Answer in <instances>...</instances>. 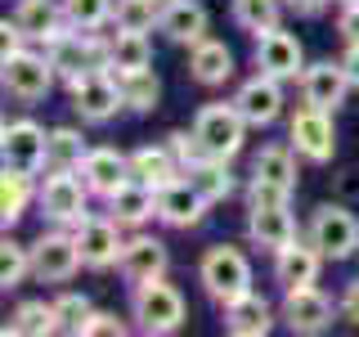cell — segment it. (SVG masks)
Wrapping results in <instances>:
<instances>
[{"mask_svg": "<svg viewBox=\"0 0 359 337\" xmlns=\"http://www.w3.org/2000/svg\"><path fill=\"white\" fill-rule=\"evenodd\" d=\"M54 315H59V333L81 337L86 333V319L95 315V306H90L86 292H59V297H54Z\"/></svg>", "mask_w": 359, "mask_h": 337, "instance_id": "obj_38", "label": "cell"}, {"mask_svg": "<svg viewBox=\"0 0 359 337\" xmlns=\"http://www.w3.org/2000/svg\"><path fill=\"white\" fill-rule=\"evenodd\" d=\"M292 239H301L292 202H247V243L252 247L278 252V247H287Z\"/></svg>", "mask_w": 359, "mask_h": 337, "instance_id": "obj_14", "label": "cell"}, {"mask_svg": "<svg viewBox=\"0 0 359 337\" xmlns=\"http://www.w3.org/2000/svg\"><path fill=\"white\" fill-rule=\"evenodd\" d=\"M130 329H135V324H126L121 315H112V310H95V315L86 319V333H81V337H126Z\"/></svg>", "mask_w": 359, "mask_h": 337, "instance_id": "obj_40", "label": "cell"}, {"mask_svg": "<svg viewBox=\"0 0 359 337\" xmlns=\"http://www.w3.org/2000/svg\"><path fill=\"white\" fill-rule=\"evenodd\" d=\"M247 202H292V194L274 185H261V180H247Z\"/></svg>", "mask_w": 359, "mask_h": 337, "instance_id": "obj_43", "label": "cell"}, {"mask_svg": "<svg viewBox=\"0 0 359 337\" xmlns=\"http://www.w3.org/2000/svg\"><path fill=\"white\" fill-rule=\"evenodd\" d=\"M27 37H22V27H18V22L14 18H5V22H0V59H9V54H18V50H27Z\"/></svg>", "mask_w": 359, "mask_h": 337, "instance_id": "obj_42", "label": "cell"}, {"mask_svg": "<svg viewBox=\"0 0 359 337\" xmlns=\"http://www.w3.org/2000/svg\"><path fill=\"white\" fill-rule=\"evenodd\" d=\"M247 117L238 112V104H202L198 117H194V135L202 140V149H207V157H224V162H233V157L243 153L247 144Z\"/></svg>", "mask_w": 359, "mask_h": 337, "instance_id": "obj_6", "label": "cell"}, {"mask_svg": "<svg viewBox=\"0 0 359 337\" xmlns=\"http://www.w3.org/2000/svg\"><path fill=\"white\" fill-rule=\"evenodd\" d=\"M157 18H162V0H117L112 27H121V32H157Z\"/></svg>", "mask_w": 359, "mask_h": 337, "instance_id": "obj_37", "label": "cell"}, {"mask_svg": "<svg viewBox=\"0 0 359 337\" xmlns=\"http://www.w3.org/2000/svg\"><path fill=\"white\" fill-rule=\"evenodd\" d=\"M252 41H256L252 45L256 72L278 77V81H301V72H306V50H301V41L292 37V32L269 27V32H256Z\"/></svg>", "mask_w": 359, "mask_h": 337, "instance_id": "obj_13", "label": "cell"}, {"mask_svg": "<svg viewBox=\"0 0 359 337\" xmlns=\"http://www.w3.org/2000/svg\"><path fill=\"white\" fill-rule=\"evenodd\" d=\"M189 77L202 86V90H220L233 81V50L224 41H211L202 37L198 45H189Z\"/></svg>", "mask_w": 359, "mask_h": 337, "instance_id": "obj_22", "label": "cell"}, {"mask_svg": "<svg viewBox=\"0 0 359 337\" xmlns=\"http://www.w3.org/2000/svg\"><path fill=\"white\" fill-rule=\"evenodd\" d=\"M337 37L346 45H359V0H341V9H337Z\"/></svg>", "mask_w": 359, "mask_h": 337, "instance_id": "obj_41", "label": "cell"}, {"mask_svg": "<svg viewBox=\"0 0 359 337\" xmlns=\"http://www.w3.org/2000/svg\"><path fill=\"white\" fill-rule=\"evenodd\" d=\"M32 202H36V176L5 166V176H0V225L14 230V225L27 216Z\"/></svg>", "mask_w": 359, "mask_h": 337, "instance_id": "obj_27", "label": "cell"}, {"mask_svg": "<svg viewBox=\"0 0 359 337\" xmlns=\"http://www.w3.org/2000/svg\"><path fill=\"white\" fill-rule=\"evenodd\" d=\"M220 324L229 337H265L274 329V306L261 297V292H243V297H233L229 306H220Z\"/></svg>", "mask_w": 359, "mask_h": 337, "instance_id": "obj_19", "label": "cell"}, {"mask_svg": "<svg viewBox=\"0 0 359 337\" xmlns=\"http://www.w3.org/2000/svg\"><path fill=\"white\" fill-rule=\"evenodd\" d=\"M112 14H117V0H63V18L76 32H104L112 27Z\"/></svg>", "mask_w": 359, "mask_h": 337, "instance_id": "obj_36", "label": "cell"}, {"mask_svg": "<svg viewBox=\"0 0 359 337\" xmlns=\"http://www.w3.org/2000/svg\"><path fill=\"white\" fill-rule=\"evenodd\" d=\"M341 67H346V77H351V86L359 90V45H346V54H341Z\"/></svg>", "mask_w": 359, "mask_h": 337, "instance_id": "obj_47", "label": "cell"}, {"mask_svg": "<svg viewBox=\"0 0 359 337\" xmlns=\"http://www.w3.org/2000/svg\"><path fill=\"white\" fill-rule=\"evenodd\" d=\"M67 99H72V112L86 126H108L117 112H126V95L117 86V72H108V67H90V72L72 77Z\"/></svg>", "mask_w": 359, "mask_h": 337, "instance_id": "obj_4", "label": "cell"}, {"mask_svg": "<svg viewBox=\"0 0 359 337\" xmlns=\"http://www.w3.org/2000/svg\"><path fill=\"white\" fill-rule=\"evenodd\" d=\"M130 176L144 180V185H153V189H166L171 180H180L184 171H180L175 153L166 149V144H144V149L130 153Z\"/></svg>", "mask_w": 359, "mask_h": 337, "instance_id": "obj_28", "label": "cell"}, {"mask_svg": "<svg viewBox=\"0 0 359 337\" xmlns=\"http://www.w3.org/2000/svg\"><path fill=\"white\" fill-rule=\"evenodd\" d=\"M332 189H337V198H341V202H355V198H359V171H355V166L337 171V176H332Z\"/></svg>", "mask_w": 359, "mask_h": 337, "instance_id": "obj_44", "label": "cell"}, {"mask_svg": "<svg viewBox=\"0 0 359 337\" xmlns=\"http://www.w3.org/2000/svg\"><path fill=\"white\" fill-rule=\"evenodd\" d=\"M76 270H86V261H81V247H76L72 230L50 225V230L32 243V279H36V284H72Z\"/></svg>", "mask_w": 359, "mask_h": 337, "instance_id": "obj_10", "label": "cell"}, {"mask_svg": "<svg viewBox=\"0 0 359 337\" xmlns=\"http://www.w3.org/2000/svg\"><path fill=\"white\" fill-rule=\"evenodd\" d=\"M130 324L149 337H171L189 324V301L175 284L162 279H149V284L130 288Z\"/></svg>", "mask_w": 359, "mask_h": 337, "instance_id": "obj_1", "label": "cell"}, {"mask_svg": "<svg viewBox=\"0 0 359 337\" xmlns=\"http://www.w3.org/2000/svg\"><path fill=\"white\" fill-rule=\"evenodd\" d=\"M86 153H90V144L76 126H54L50 131V166H59V171H81Z\"/></svg>", "mask_w": 359, "mask_h": 337, "instance_id": "obj_34", "label": "cell"}, {"mask_svg": "<svg viewBox=\"0 0 359 337\" xmlns=\"http://www.w3.org/2000/svg\"><path fill=\"white\" fill-rule=\"evenodd\" d=\"M283 5H287V14H297V18H319L332 0H283Z\"/></svg>", "mask_w": 359, "mask_h": 337, "instance_id": "obj_46", "label": "cell"}, {"mask_svg": "<svg viewBox=\"0 0 359 337\" xmlns=\"http://www.w3.org/2000/svg\"><path fill=\"white\" fill-rule=\"evenodd\" d=\"M72 239H76V247H81V261H86V270H95V275H104V270H112L121 261V247H126V234H121V225L108 216H90L81 220V225H72Z\"/></svg>", "mask_w": 359, "mask_h": 337, "instance_id": "obj_12", "label": "cell"}, {"mask_svg": "<svg viewBox=\"0 0 359 337\" xmlns=\"http://www.w3.org/2000/svg\"><path fill=\"white\" fill-rule=\"evenodd\" d=\"M50 337L59 333V315H54V301H18L5 319V337Z\"/></svg>", "mask_w": 359, "mask_h": 337, "instance_id": "obj_30", "label": "cell"}, {"mask_svg": "<svg viewBox=\"0 0 359 337\" xmlns=\"http://www.w3.org/2000/svg\"><path fill=\"white\" fill-rule=\"evenodd\" d=\"M283 14H287L283 0H229V18L238 22L247 37L278 27V22H283Z\"/></svg>", "mask_w": 359, "mask_h": 337, "instance_id": "obj_33", "label": "cell"}, {"mask_svg": "<svg viewBox=\"0 0 359 337\" xmlns=\"http://www.w3.org/2000/svg\"><path fill=\"white\" fill-rule=\"evenodd\" d=\"M108 67L112 72H135V67H153V41L149 32H112L108 37Z\"/></svg>", "mask_w": 359, "mask_h": 337, "instance_id": "obj_29", "label": "cell"}, {"mask_svg": "<svg viewBox=\"0 0 359 337\" xmlns=\"http://www.w3.org/2000/svg\"><path fill=\"white\" fill-rule=\"evenodd\" d=\"M0 162L14 171L41 176L50 166V131L32 117H14L0 126Z\"/></svg>", "mask_w": 359, "mask_h": 337, "instance_id": "obj_11", "label": "cell"}, {"mask_svg": "<svg viewBox=\"0 0 359 337\" xmlns=\"http://www.w3.org/2000/svg\"><path fill=\"white\" fill-rule=\"evenodd\" d=\"M319 270H323V252L310 239H292L287 247H278V252H274V279L283 288L319 284Z\"/></svg>", "mask_w": 359, "mask_h": 337, "instance_id": "obj_21", "label": "cell"}, {"mask_svg": "<svg viewBox=\"0 0 359 337\" xmlns=\"http://www.w3.org/2000/svg\"><path fill=\"white\" fill-rule=\"evenodd\" d=\"M54 81H59V72H54V63H50L45 50H32L27 45V50L0 59V86H5V95L18 99V104H41L54 90Z\"/></svg>", "mask_w": 359, "mask_h": 337, "instance_id": "obj_7", "label": "cell"}, {"mask_svg": "<svg viewBox=\"0 0 359 337\" xmlns=\"http://www.w3.org/2000/svg\"><path fill=\"white\" fill-rule=\"evenodd\" d=\"M287 144H292V153H297L301 162L328 166L337 157V121H332V112H323L314 104H301L292 112V121H287Z\"/></svg>", "mask_w": 359, "mask_h": 337, "instance_id": "obj_8", "label": "cell"}, {"mask_svg": "<svg viewBox=\"0 0 359 337\" xmlns=\"http://www.w3.org/2000/svg\"><path fill=\"white\" fill-rule=\"evenodd\" d=\"M278 315H283L287 333H297V337H319V333H328L332 319L341 315V301H332L319 284L283 288V306H278Z\"/></svg>", "mask_w": 359, "mask_h": 337, "instance_id": "obj_9", "label": "cell"}, {"mask_svg": "<svg viewBox=\"0 0 359 337\" xmlns=\"http://www.w3.org/2000/svg\"><path fill=\"white\" fill-rule=\"evenodd\" d=\"M233 104H238V112L247 117L252 131H265V126H274V121L283 117V81L256 72V77H247V81L233 90Z\"/></svg>", "mask_w": 359, "mask_h": 337, "instance_id": "obj_16", "label": "cell"}, {"mask_svg": "<svg viewBox=\"0 0 359 337\" xmlns=\"http://www.w3.org/2000/svg\"><path fill=\"white\" fill-rule=\"evenodd\" d=\"M90 185L81 180V171H59V166H45V180L36 185V207L41 220L59 225V230H72L90 216Z\"/></svg>", "mask_w": 359, "mask_h": 337, "instance_id": "obj_3", "label": "cell"}, {"mask_svg": "<svg viewBox=\"0 0 359 337\" xmlns=\"http://www.w3.org/2000/svg\"><path fill=\"white\" fill-rule=\"evenodd\" d=\"M337 301H341V319H351V324H359V275H355L351 284L341 288V297H337Z\"/></svg>", "mask_w": 359, "mask_h": 337, "instance_id": "obj_45", "label": "cell"}, {"mask_svg": "<svg viewBox=\"0 0 359 337\" xmlns=\"http://www.w3.org/2000/svg\"><path fill=\"white\" fill-rule=\"evenodd\" d=\"M337 5H341V0H337Z\"/></svg>", "mask_w": 359, "mask_h": 337, "instance_id": "obj_48", "label": "cell"}, {"mask_svg": "<svg viewBox=\"0 0 359 337\" xmlns=\"http://www.w3.org/2000/svg\"><path fill=\"white\" fill-rule=\"evenodd\" d=\"M166 149L175 153L180 171H194L202 157H207V149H202V140L194 135V126H189V131H171V135H166Z\"/></svg>", "mask_w": 359, "mask_h": 337, "instance_id": "obj_39", "label": "cell"}, {"mask_svg": "<svg viewBox=\"0 0 359 337\" xmlns=\"http://www.w3.org/2000/svg\"><path fill=\"white\" fill-rule=\"evenodd\" d=\"M166 265H171V252L157 234H130L126 247H121V261H117V275L126 284H149V279H162Z\"/></svg>", "mask_w": 359, "mask_h": 337, "instance_id": "obj_18", "label": "cell"}, {"mask_svg": "<svg viewBox=\"0 0 359 337\" xmlns=\"http://www.w3.org/2000/svg\"><path fill=\"white\" fill-rule=\"evenodd\" d=\"M14 22L22 27V37H27L32 45H41V50L72 27V22L63 18V0H18V5H14Z\"/></svg>", "mask_w": 359, "mask_h": 337, "instance_id": "obj_20", "label": "cell"}, {"mask_svg": "<svg viewBox=\"0 0 359 337\" xmlns=\"http://www.w3.org/2000/svg\"><path fill=\"white\" fill-rule=\"evenodd\" d=\"M81 180L90 185V194H95V198L108 202L130 180V157L117 153V149H90L86 162H81Z\"/></svg>", "mask_w": 359, "mask_h": 337, "instance_id": "obj_25", "label": "cell"}, {"mask_svg": "<svg viewBox=\"0 0 359 337\" xmlns=\"http://www.w3.org/2000/svg\"><path fill=\"white\" fill-rule=\"evenodd\" d=\"M207 9L198 0H162V18H157V32H162L171 45H198L207 37Z\"/></svg>", "mask_w": 359, "mask_h": 337, "instance_id": "obj_24", "label": "cell"}, {"mask_svg": "<svg viewBox=\"0 0 359 337\" xmlns=\"http://www.w3.org/2000/svg\"><path fill=\"white\" fill-rule=\"evenodd\" d=\"M184 176L198 185V194L207 198L211 207H216V202H229L233 194H238V180H233V171H229L224 157H202L194 171H184Z\"/></svg>", "mask_w": 359, "mask_h": 337, "instance_id": "obj_31", "label": "cell"}, {"mask_svg": "<svg viewBox=\"0 0 359 337\" xmlns=\"http://www.w3.org/2000/svg\"><path fill=\"white\" fill-rule=\"evenodd\" d=\"M301 104H314L323 112H337L346 104V95H351V77H346L341 59H319V63H306V72H301Z\"/></svg>", "mask_w": 359, "mask_h": 337, "instance_id": "obj_15", "label": "cell"}, {"mask_svg": "<svg viewBox=\"0 0 359 337\" xmlns=\"http://www.w3.org/2000/svg\"><path fill=\"white\" fill-rule=\"evenodd\" d=\"M108 216L117 220L121 230H144L149 220H157V189L130 176L126 185L108 198Z\"/></svg>", "mask_w": 359, "mask_h": 337, "instance_id": "obj_23", "label": "cell"}, {"mask_svg": "<svg viewBox=\"0 0 359 337\" xmlns=\"http://www.w3.org/2000/svg\"><path fill=\"white\" fill-rule=\"evenodd\" d=\"M117 86H121V95H126V108H130V112H140V117L157 112V104H162V81H157L153 67L117 72Z\"/></svg>", "mask_w": 359, "mask_h": 337, "instance_id": "obj_32", "label": "cell"}, {"mask_svg": "<svg viewBox=\"0 0 359 337\" xmlns=\"http://www.w3.org/2000/svg\"><path fill=\"white\" fill-rule=\"evenodd\" d=\"M27 279H32V247L9 239V230H5V243H0V288L14 292V288L27 284Z\"/></svg>", "mask_w": 359, "mask_h": 337, "instance_id": "obj_35", "label": "cell"}, {"mask_svg": "<svg viewBox=\"0 0 359 337\" xmlns=\"http://www.w3.org/2000/svg\"><path fill=\"white\" fill-rule=\"evenodd\" d=\"M207 211H211V202L198 194V185L189 176H180L166 189H157V220L166 230H198L207 220Z\"/></svg>", "mask_w": 359, "mask_h": 337, "instance_id": "obj_17", "label": "cell"}, {"mask_svg": "<svg viewBox=\"0 0 359 337\" xmlns=\"http://www.w3.org/2000/svg\"><path fill=\"white\" fill-rule=\"evenodd\" d=\"M252 180L297 194V153H292V144H265V149L252 157Z\"/></svg>", "mask_w": 359, "mask_h": 337, "instance_id": "obj_26", "label": "cell"}, {"mask_svg": "<svg viewBox=\"0 0 359 337\" xmlns=\"http://www.w3.org/2000/svg\"><path fill=\"white\" fill-rule=\"evenodd\" d=\"M306 239L323 252V261H351V256L359 252V216L346 207L341 198L319 202V207L310 211Z\"/></svg>", "mask_w": 359, "mask_h": 337, "instance_id": "obj_5", "label": "cell"}, {"mask_svg": "<svg viewBox=\"0 0 359 337\" xmlns=\"http://www.w3.org/2000/svg\"><path fill=\"white\" fill-rule=\"evenodd\" d=\"M198 284L216 306H229L233 297L252 292V256L233 243H211L198 261Z\"/></svg>", "mask_w": 359, "mask_h": 337, "instance_id": "obj_2", "label": "cell"}]
</instances>
